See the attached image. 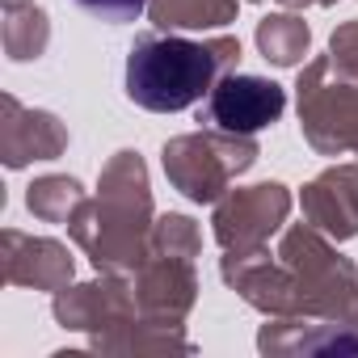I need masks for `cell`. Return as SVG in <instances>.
Here are the masks:
<instances>
[{
	"label": "cell",
	"mask_w": 358,
	"mask_h": 358,
	"mask_svg": "<svg viewBox=\"0 0 358 358\" xmlns=\"http://www.w3.org/2000/svg\"><path fill=\"white\" fill-rule=\"evenodd\" d=\"M215 89V55L190 38H139L127 55V97L152 114H177Z\"/></svg>",
	"instance_id": "cell-1"
},
{
	"label": "cell",
	"mask_w": 358,
	"mask_h": 358,
	"mask_svg": "<svg viewBox=\"0 0 358 358\" xmlns=\"http://www.w3.org/2000/svg\"><path fill=\"white\" fill-rule=\"evenodd\" d=\"M282 110H287V93L262 76H224L207 97L211 122L228 135H253V131L278 122Z\"/></svg>",
	"instance_id": "cell-2"
},
{
	"label": "cell",
	"mask_w": 358,
	"mask_h": 358,
	"mask_svg": "<svg viewBox=\"0 0 358 358\" xmlns=\"http://www.w3.org/2000/svg\"><path fill=\"white\" fill-rule=\"evenodd\" d=\"M80 5H85L89 13H97L101 22H110V26L135 22V17L143 13V0H80Z\"/></svg>",
	"instance_id": "cell-3"
}]
</instances>
